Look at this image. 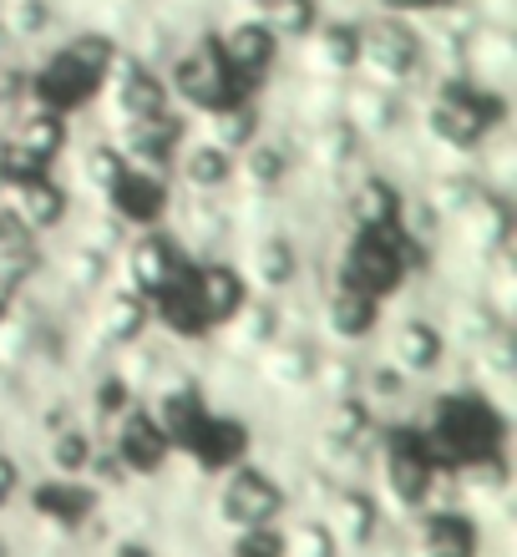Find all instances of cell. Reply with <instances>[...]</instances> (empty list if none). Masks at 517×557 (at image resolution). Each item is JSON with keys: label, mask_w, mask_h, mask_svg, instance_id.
Returning a JSON list of instances; mask_svg holds the SVG:
<instances>
[{"label": "cell", "mask_w": 517, "mask_h": 557, "mask_svg": "<svg viewBox=\"0 0 517 557\" xmlns=\"http://www.w3.org/2000/svg\"><path fill=\"white\" fill-rule=\"evenodd\" d=\"M355 82L401 91V97H411V102H416V97L431 87L416 21H401V15H376V11L360 15V61H355Z\"/></svg>", "instance_id": "1"}, {"label": "cell", "mask_w": 517, "mask_h": 557, "mask_svg": "<svg viewBox=\"0 0 517 557\" xmlns=\"http://www.w3.org/2000/svg\"><path fill=\"white\" fill-rule=\"evenodd\" d=\"M163 82H168L173 107H177V112H188V117L213 112V107L238 102V97H244V91H238V82L229 76V66L219 61V46H213V36H208V30L188 36V41H183L173 57L163 61Z\"/></svg>", "instance_id": "2"}, {"label": "cell", "mask_w": 517, "mask_h": 557, "mask_svg": "<svg viewBox=\"0 0 517 557\" xmlns=\"http://www.w3.org/2000/svg\"><path fill=\"white\" fill-rule=\"evenodd\" d=\"M411 274V238L401 228H350L341 249V284L370 299H391Z\"/></svg>", "instance_id": "3"}, {"label": "cell", "mask_w": 517, "mask_h": 557, "mask_svg": "<svg viewBox=\"0 0 517 557\" xmlns=\"http://www.w3.org/2000/svg\"><path fill=\"white\" fill-rule=\"evenodd\" d=\"M208 36H213L219 61L229 66V76L238 82L244 97H259V91L280 76L284 46L274 41V30L264 26V15H223V21H213Z\"/></svg>", "instance_id": "4"}, {"label": "cell", "mask_w": 517, "mask_h": 557, "mask_svg": "<svg viewBox=\"0 0 517 557\" xmlns=\"http://www.w3.org/2000/svg\"><path fill=\"white\" fill-rule=\"evenodd\" d=\"M497 436H503V421L482 396H442L431 411L427 446L431 456L442 451L452 461H477V456H492Z\"/></svg>", "instance_id": "5"}, {"label": "cell", "mask_w": 517, "mask_h": 557, "mask_svg": "<svg viewBox=\"0 0 517 557\" xmlns=\"http://www.w3.org/2000/svg\"><path fill=\"white\" fill-rule=\"evenodd\" d=\"M360 61V15L330 11L299 46L284 51V66L295 76H325V82H350Z\"/></svg>", "instance_id": "6"}, {"label": "cell", "mask_w": 517, "mask_h": 557, "mask_svg": "<svg viewBox=\"0 0 517 557\" xmlns=\"http://www.w3.org/2000/svg\"><path fill=\"white\" fill-rule=\"evenodd\" d=\"M341 117L350 122V133L366 147L396 143V137H411V97L385 87H370V82H345L341 97Z\"/></svg>", "instance_id": "7"}, {"label": "cell", "mask_w": 517, "mask_h": 557, "mask_svg": "<svg viewBox=\"0 0 517 557\" xmlns=\"http://www.w3.org/2000/svg\"><path fill=\"white\" fill-rule=\"evenodd\" d=\"M102 208L127 228V234H148L168 219L173 208V177L148 173V168H127V173L102 193Z\"/></svg>", "instance_id": "8"}, {"label": "cell", "mask_w": 517, "mask_h": 557, "mask_svg": "<svg viewBox=\"0 0 517 557\" xmlns=\"http://www.w3.org/2000/svg\"><path fill=\"white\" fill-rule=\"evenodd\" d=\"M188 269H193V253L173 234H163V228H148V234H137L127 244V289H137L143 299H152V294L177 284V278H188Z\"/></svg>", "instance_id": "9"}, {"label": "cell", "mask_w": 517, "mask_h": 557, "mask_svg": "<svg viewBox=\"0 0 517 557\" xmlns=\"http://www.w3.org/2000/svg\"><path fill=\"white\" fill-rule=\"evenodd\" d=\"M188 289H193V305H198L208 330H223L238 309L249 305V278L238 274L234 264H223V259H193Z\"/></svg>", "instance_id": "10"}, {"label": "cell", "mask_w": 517, "mask_h": 557, "mask_svg": "<svg viewBox=\"0 0 517 557\" xmlns=\"http://www.w3.org/2000/svg\"><path fill=\"white\" fill-rule=\"evenodd\" d=\"M461 76L482 91L507 97L517 76V41L507 26H477L467 36V57H461Z\"/></svg>", "instance_id": "11"}, {"label": "cell", "mask_w": 517, "mask_h": 557, "mask_svg": "<svg viewBox=\"0 0 517 557\" xmlns=\"http://www.w3.org/2000/svg\"><path fill=\"white\" fill-rule=\"evenodd\" d=\"M168 177H177V183H183V193H208V198H223V193L234 188V177H238V158L229 152V147L188 133V143L177 147V158H173V168H168Z\"/></svg>", "instance_id": "12"}, {"label": "cell", "mask_w": 517, "mask_h": 557, "mask_svg": "<svg viewBox=\"0 0 517 557\" xmlns=\"http://www.w3.org/2000/svg\"><path fill=\"white\" fill-rule=\"evenodd\" d=\"M452 228L467 238V249L503 253L507 249V234H513V208H507V193L477 188L472 198H467V208L452 219Z\"/></svg>", "instance_id": "13"}, {"label": "cell", "mask_w": 517, "mask_h": 557, "mask_svg": "<svg viewBox=\"0 0 517 557\" xmlns=\"http://www.w3.org/2000/svg\"><path fill=\"white\" fill-rule=\"evenodd\" d=\"M264 127H269V117H264V107H259V97H238V102H223V107H213V112H198V117H193V133L229 147L234 158L254 137H264Z\"/></svg>", "instance_id": "14"}, {"label": "cell", "mask_w": 517, "mask_h": 557, "mask_svg": "<svg viewBox=\"0 0 517 557\" xmlns=\"http://www.w3.org/2000/svg\"><path fill=\"white\" fill-rule=\"evenodd\" d=\"M15 203V213L30 223V234L41 238V234H57L61 223L72 219V188L57 177V168L51 173H36L30 183H21L15 193H5Z\"/></svg>", "instance_id": "15"}, {"label": "cell", "mask_w": 517, "mask_h": 557, "mask_svg": "<svg viewBox=\"0 0 517 557\" xmlns=\"http://www.w3.org/2000/svg\"><path fill=\"white\" fill-rule=\"evenodd\" d=\"M442 360H446V335L431 320L411 314V320H401L391 330V366L401 375H431Z\"/></svg>", "instance_id": "16"}, {"label": "cell", "mask_w": 517, "mask_h": 557, "mask_svg": "<svg viewBox=\"0 0 517 557\" xmlns=\"http://www.w3.org/2000/svg\"><path fill=\"white\" fill-rule=\"evenodd\" d=\"M385 476H391V492L401 502H421L431 482V446L421 436H411V431H401L391 441V456H385Z\"/></svg>", "instance_id": "17"}, {"label": "cell", "mask_w": 517, "mask_h": 557, "mask_svg": "<svg viewBox=\"0 0 517 557\" xmlns=\"http://www.w3.org/2000/svg\"><path fill=\"white\" fill-rule=\"evenodd\" d=\"M223 512L238 528H264L269 517L280 512V486L269 476H259V471H238L229 482V492H223Z\"/></svg>", "instance_id": "18"}, {"label": "cell", "mask_w": 517, "mask_h": 557, "mask_svg": "<svg viewBox=\"0 0 517 557\" xmlns=\"http://www.w3.org/2000/svg\"><path fill=\"white\" fill-rule=\"evenodd\" d=\"M72 173H76V183H82V188L107 193L122 173H127V158L118 152V143H112V137H102L97 127H91L82 143L72 137Z\"/></svg>", "instance_id": "19"}, {"label": "cell", "mask_w": 517, "mask_h": 557, "mask_svg": "<svg viewBox=\"0 0 517 557\" xmlns=\"http://www.w3.org/2000/svg\"><path fill=\"white\" fill-rule=\"evenodd\" d=\"M177 446H188L204 467H229L238 451H244V425L229 421V416H198V421L177 436Z\"/></svg>", "instance_id": "20"}, {"label": "cell", "mask_w": 517, "mask_h": 557, "mask_svg": "<svg viewBox=\"0 0 517 557\" xmlns=\"http://www.w3.org/2000/svg\"><path fill=\"white\" fill-rule=\"evenodd\" d=\"M238 274L254 278V284H264V289H290V284L299 278V249L284 234L254 238L249 269H238Z\"/></svg>", "instance_id": "21"}, {"label": "cell", "mask_w": 517, "mask_h": 557, "mask_svg": "<svg viewBox=\"0 0 517 557\" xmlns=\"http://www.w3.org/2000/svg\"><path fill=\"white\" fill-rule=\"evenodd\" d=\"M168 431L158 421H152V411H133L127 421H122L118 431V456L127 461L133 471H152V467H163V456H168Z\"/></svg>", "instance_id": "22"}, {"label": "cell", "mask_w": 517, "mask_h": 557, "mask_svg": "<svg viewBox=\"0 0 517 557\" xmlns=\"http://www.w3.org/2000/svg\"><path fill=\"white\" fill-rule=\"evenodd\" d=\"M376 324H381V299L335 284V294L325 299V330L330 335L335 339H366Z\"/></svg>", "instance_id": "23"}, {"label": "cell", "mask_w": 517, "mask_h": 557, "mask_svg": "<svg viewBox=\"0 0 517 557\" xmlns=\"http://www.w3.org/2000/svg\"><path fill=\"white\" fill-rule=\"evenodd\" d=\"M97 330H102V339H112V345H133L143 330H148V299L137 289H127V284H118V289L102 294V314H97Z\"/></svg>", "instance_id": "24"}, {"label": "cell", "mask_w": 517, "mask_h": 557, "mask_svg": "<svg viewBox=\"0 0 517 557\" xmlns=\"http://www.w3.org/2000/svg\"><path fill=\"white\" fill-rule=\"evenodd\" d=\"M259 15H264V26L274 30V41L290 51V46H299L320 21H325L330 5L325 0H269Z\"/></svg>", "instance_id": "25"}, {"label": "cell", "mask_w": 517, "mask_h": 557, "mask_svg": "<svg viewBox=\"0 0 517 557\" xmlns=\"http://www.w3.org/2000/svg\"><path fill=\"white\" fill-rule=\"evenodd\" d=\"M421 547H427V557H472V528H467L461 517L442 512V517H431L427 522Z\"/></svg>", "instance_id": "26"}, {"label": "cell", "mask_w": 517, "mask_h": 557, "mask_svg": "<svg viewBox=\"0 0 517 557\" xmlns=\"http://www.w3.org/2000/svg\"><path fill=\"white\" fill-rule=\"evenodd\" d=\"M36 507H41L46 517H57V522H76V517L91 507V492H82V486H72V482H51L36 492Z\"/></svg>", "instance_id": "27"}, {"label": "cell", "mask_w": 517, "mask_h": 557, "mask_svg": "<svg viewBox=\"0 0 517 557\" xmlns=\"http://www.w3.org/2000/svg\"><path fill=\"white\" fill-rule=\"evenodd\" d=\"M11 253H36V234H30V223L15 213L11 198H0V259H11Z\"/></svg>", "instance_id": "28"}, {"label": "cell", "mask_w": 517, "mask_h": 557, "mask_svg": "<svg viewBox=\"0 0 517 557\" xmlns=\"http://www.w3.org/2000/svg\"><path fill=\"white\" fill-rule=\"evenodd\" d=\"M446 0H366V11L376 15H401V21H427L431 11H442Z\"/></svg>", "instance_id": "29"}, {"label": "cell", "mask_w": 517, "mask_h": 557, "mask_svg": "<svg viewBox=\"0 0 517 557\" xmlns=\"http://www.w3.org/2000/svg\"><path fill=\"white\" fill-rule=\"evenodd\" d=\"M234 557H284V543L269 528H244V537L234 543Z\"/></svg>", "instance_id": "30"}, {"label": "cell", "mask_w": 517, "mask_h": 557, "mask_svg": "<svg viewBox=\"0 0 517 557\" xmlns=\"http://www.w3.org/2000/svg\"><path fill=\"white\" fill-rule=\"evenodd\" d=\"M87 456H91L87 436H76V431L57 436V467H61V471H82V467H87Z\"/></svg>", "instance_id": "31"}, {"label": "cell", "mask_w": 517, "mask_h": 557, "mask_svg": "<svg viewBox=\"0 0 517 557\" xmlns=\"http://www.w3.org/2000/svg\"><path fill=\"white\" fill-rule=\"evenodd\" d=\"M11 482H15V471H11V467H5V461H0V502L11 497Z\"/></svg>", "instance_id": "32"}, {"label": "cell", "mask_w": 517, "mask_h": 557, "mask_svg": "<svg viewBox=\"0 0 517 557\" xmlns=\"http://www.w3.org/2000/svg\"><path fill=\"white\" fill-rule=\"evenodd\" d=\"M112 557H148V553H143V547H133V543H122V547H118V553H112Z\"/></svg>", "instance_id": "33"}]
</instances>
